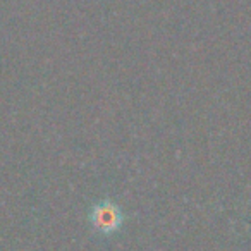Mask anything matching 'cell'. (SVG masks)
Listing matches in <instances>:
<instances>
[{
    "mask_svg": "<svg viewBox=\"0 0 251 251\" xmlns=\"http://www.w3.org/2000/svg\"><path fill=\"white\" fill-rule=\"evenodd\" d=\"M122 220H124V215H122L121 208L110 200L97 203L90 212L91 226L100 234H114L115 230L121 229Z\"/></svg>",
    "mask_w": 251,
    "mask_h": 251,
    "instance_id": "obj_1",
    "label": "cell"
}]
</instances>
